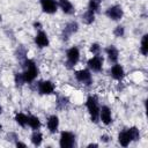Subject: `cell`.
I'll use <instances>...</instances> for the list:
<instances>
[{"mask_svg":"<svg viewBox=\"0 0 148 148\" xmlns=\"http://www.w3.org/2000/svg\"><path fill=\"white\" fill-rule=\"evenodd\" d=\"M22 66L24 67L23 76H24L25 83H32L38 75V68H37L36 62L34 60L27 58L22 61Z\"/></svg>","mask_w":148,"mask_h":148,"instance_id":"6da1fadb","label":"cell"},{"mask_svg":"<svg viewBox=\"0 0 148 148\" xmlns=\"http://www.w3.org/2000/svg\"><path fill=\"white\" fill-rule=\"evenodd\" d=\"M86 106L87 110L90 114V119L92 123L97 124L99 120V105H98V99L96 96L90 95L88 96L87 101H86Z\"/></svg>","mask_w":148,"mask_h":148,"instance_id":"7a4b0ae2","label":"cell"},{"mask_svg":"<svg viewBox=\"0 0 148 148\" xmlns=\"http://www.w3.org/2000/svg\"><path fill=\"white\" fill-rule=\"evenodd\" d=\"M80 60V50L76 46H72L66 51V65L68 68H73Z\"/></svg>","mask_w":148,"mask_h":148,"instance_id":"3957f363","label":"cell"},{"mask_svg":"<svg viewBox=\"0 0 148 148\" xmlns=\"http://www.w3.org/2000/svg\"><path fill=\"white\" fill-rule=\"evenodd\" d=\"M75 145V135L72 132L62 131L59 139V146L61 148H71Z\"/></svg>","mask_w":148,"mask_h":148,"instance_id":"277c9868","label":"cell"},{"mask_svg":"<svg viewBox=\"0 0 148 148\" xmlns=\"http://www.w3.org/2000/svg\"><path fill=\"white\" fill-rule=\"evenodd\" d=\"M75 79L84 84V86H89L92 83V75H91V71L90 69H80L75 72Z\"/></svg>","mask_w":148,"mask_h":148,"instance_id":"5b68a950","label":"cell"},{"mask_svg":"<svg viewBox=\"0 0 148 148\" xmlns=\"http://www.w3.org/2000/svg\"><path fill=\"white\" fill-rule=\"evenodd\" d=\"M105 15L112 21H119V20H121V17L124 15V12H123V8L119 5H113V6L109 7L105 10Z\"/></svg>","mask_w":148,"mask_h":148,"instance_id":"8992f818","label":"cell"},{"mask_svg":"<svg viewBox=\"0 0 148 148\" xmlns=\"http://www.w3.org/2000/svg\"><path fill=\"white\" fill-rule=\"evenodd\" d=\"M54 83L50 80H44V81H40L38 82L37 84V91L40 94V95H50L52 92H54Z\"/></svg>","mask_w":148,"mask_h":148,"instance_id":"52a82bcc","label":"cell"},{"mask_svg":"<svg viewBox=\"0 0 148 148\" xmlns=\"http://www.w3.org/2000/svg\"><path fill=\"white\" fill-rule=\"evenodd\" d=\"M87 65H88V68L90 69V71H92V72H101L102 71V68H103V58L98 54V56H92L89 60H88V62H87Z\"/></svg>","mask_w":148,"mask_h":148,"instance_id":"ba28073f","label":"cell"},{"mask_svg":"<svg viewBox=\"0 0 148 148\" xmlns=\"http://www.w3.org/2000/svg\"><path fill=\"white\" fill-rule=\"evenodd\" d=\"M99 120L104 125H110L112 123V113L111 109L108 105H102L99 106Z\"/></svg>","mask_w":148,"mask_h":148,"instance_id":"9c48e42d","label":"cell"},{"mask_svg":"<svg viewBox=\"0 0 148 148\" xmlns=\"http://www.w3.org/2000/svg\"><path fill=\"white\" fill-rule=\"evenodd\" d=\"M39 2L43 12L46 14H53L58 9V2L56 0H39Z\"/></svg>","mask_w":148,"mask_h":148,"instance_id":"30bf717a","label":"cell"},{"mask_svg":"<svg viewBox=\"0 0 148 148\" xmlns=\"http://www.w3.org/2000/svg\"><path fill=\"white\" fill-rule=\"evenodd\" d=\"M35 43L36 45L39 47V49H44V47H47L49 46V36L45 31L43 30H38L37 34H36V37H35Z\"/></svg>","mask_w":148,"mask_h":148,"instance_id":"8fae6325","label":"cell"},{"mask_svg":"<svg viewBox=\"0 0 148 148\" xmlns=\"http://www.w3.org/2000/svg\"><path fill=\"white\" fill-rule=\"evenodd\" d=\"M110 74H111V76H112L114 80L120 81V80H123V77L125 76V71H124V68H123L121 65H119V64L116 62V64H113V65L111 66Z\"/></svg>","mask_w":148,"mask_h":148,"instance_id":"7c38bea8","label":"cell"},{"mask_svg":"<svg viewBox=\"0 0 148 148\" xmlns=\"http://www.w3.org/2000/svg\"><path fill=\"white\" fill-rule=\"evenodd\" d=\"M77 30H79V24H77V22H75V21H71V22H68V23L65 25L61 36H62V38H66V39H67L71 35L75 34Z\"/></svg>","mask_w":148,"mask_h":148,"instance_id":"4fadbf2b","label":"cell"},{"mask_svg":"<svg viewBox=\"0 0 148 148\" xmlns=\"http://www.w3.org/2000/svg\"><path fill=\"white\" fill-rule=\"evenodd\" d=\"M105 53L108 56V59L110 62L112 64H116L118 61V58H119V51L118 49L114 46V45H109L106 49H105Z\"/></svg>","mask_w":148,"mask_h":148,"instance_id":"5bb4252c","label":"cell"},{"mask_svg":"<svg viewBox=\"0 0 148 148\" xmlns=\"http://www.w3.org/2000/svg\"><path fill=\"white\" fill-rule=\"evenodd\" d=\"M58 7H60V9L67 15H73L75 13V8L69 0H59Z\"/></svg>","mask_w":148,"mask_h":148,"instance_id":"9a60e30c","label":"cell"},{"mask_svg":"<svg viewBox=\"0 0 148 148\" xmlns=\"http://www.w3.org/2000/svg\"><path fill=\"white\" fill-rule=\"evenodd\" d=\"M46 127L51 133H56L59 127V118L56 114H52L46 120Z\"/></svg>","mask_w":148,"mask_h":148,"instance_id":"2e32d148","label":"cell"},{"mask_svg":"<svg viewBox=\"0 0 148 148\" xmlns=\"http://www.w3.org/2000/svg\"><path fill=\"white\" fill-rule=\"evenodd\" d=\"M131 138H130V134L127 132V130L125 131H121L119 134H118V142L120 143V146L123 147H127L130 143H131Z\"/></svg>","mask_w":148,"mask_h":148,"instance_id":"e0dca14e","label":"cell"},{"mask_svg":"<svg viewBox=\"0 0 148 148\" xmlns=\"http://www.w3.org/2000/svg\"><path fill=\"white\" fill-rule=\"evenodd\" d=\"M81 18H82V22H83L84 24H91V23L95 21V12H92V10H90V9H87V10L82 14Z\"/></svg>","mask_w":148,"mask_h":148,"instance_id":"ac0fdd59","label":"cell"},{"mask_svg":"<svg viewBox=\"0 0 148 148\" xmlns=\"http://www.w3.org/2000/svg\"><path fill=\"white\" fill-rule=\"evenodd\" d=\"M68 104H69V99H68L66 96L60 95V96L57 97V101H56V106H57V109H59V110H64V109L67 108Z\"/></svg>","mask_w":148,"mask_h":148,"instance_id":"d6986e66","label":"cell"},{"mask_svg":"<svg viewBox=\"0 0 148 148\" xmlns=\"http://www.w3.org/2000/svg\"><path fill=\"white\" fill-rule=\"evenodd\" d=\"M27 125L30 128H32L34 131L35 130H39V127H40V120L36 116H28V124Z\"/></svg>","mask_w":148,"mask_h":148,"instance_id":"ffe728a7","label":"cell"},{"mask_svg":"<svg viewBox=\"0 0 148 148\" xmlns=\"http://www.w3.org/2000/svg\"><path fill=\"white\" fill-rule=\"evenodd\" d=\"M30 140H31L34 146H40V143L43 141V135H42V133L38 130H35L34 133L30 136Z\"/></svg>","mask_w":148,"mask_h":148,"instance_id":"44dd1931","label":"cell"},{"mask_svg":"<svg viewBox=\"0 0 148 148\" xmlns=\"http://www.w3.org/2000/svg\"><path fill=\"white\" fill-rule=\"evenodd\" d=\"M15 121H16V124H18L21 127H25L27 124H28V116H27L25 113H22V112L16 113V116H15Z\"/></svg>","mask_w":148,"mask_h":148,"instance_id":"7402d4cb","label":"cell"},{"mask_svg":"<svg viewBox=\"0 0 148 148\" xmlns=\"http://www.w3.org/2000/svg\"><path fill=\"white\" fill-rule=\"evenodd\" d=\"M127 132H128L130 138H131L132 141H138V140H140V131H139L138 127H135V126L130 127V128L127 130Z\"/></svg>","mask_w":148,"mask_h":148,"instance_id":"603a6c76","label":"cell"},{"mask_svg":"<svg viewBox=\"0 0 148 148\" xmlns=\"http://www.w3.org/2000/svg\"><path fill=\"white\" fill-rule=\"evenodd\" d=\"M140 52L142 53V56H147L148 53V35H143L142 39H141V46H140Z\"/></svg>","mask_w":148,"mask_h":148,"instance_id":"cb8c5ba5","label":"cell"},{"mask_svg":"<svg viewBox=\"0 0 148 148\" xmlns=\"http://www.w3.org/2000/svg\"><path fill=\"white\" fill-rule=\"evenodd\" d=\"M102 5V0H89L88 2V9L92 10V12H98Z\"/></svg>","mask_w":148,"mask_h":148,"instance_id":"d4e9b609","label":"cell"},{"mask_svg":"<svg viewBox=\"0 0 148 148\" xmlns=\"http://www.w3.org/2000/svg\"><path fill=\"white\" fill-rule=\"evenodd\" d=\"M14 82H15L16 87H22V86L25 83V80H24L23 73H16V74H15V76H14Z\"/></svg>","mask_w":148,"mask_h":148,"instance_id":"484cf974","label":"cell"},{"mask_svg":"<svg viewBox=\"0 0 148 148\" xmlns=\"http://www.w3.org/2000/svg\"><path fill=\"white\" fill-rule=\"evenodd\" d=\"M113 35H114L116 37H123V36L125 35V29H124V27H123V25H117V27L114 28V30H113Z\"/></svg>","mask_w":148,"mask_h":148,"instance_id":"4316f807","label":"cell"},{"mask_svg":"<svg viewBox=\"0 0 148 148\" xmlns=\"http://www.w3.org/2000/svg\"><path fill=\"white\" fill-rule=\"evenodd\" d=\"M90 52L92 53V56H98L101 53V46H99V44H97V43L91 44L90 45Z\"/></svg>","mask_w":148,"mask_h":148,"instance_id":"83f0119b","label":"cell"},{"mask_svg":"<svg viewBox=\"0 0 148 148\" xmlns=\"http://www.w3.org/2000/svg\"><path fill=\"white\" fill-rule=\"evenodd\" d=\"M27 50L24 49V47H18V50H17V58L20 59V60H24V59H27Z\"/></svg>","mask_w":148,"mask_h":148,"instance_id":"f1b7e54d","label":"cell"},{"mask_svg":"<svg viewBox=\"0 0 148 148\" xmlns=\"http://www.w3.org/2000/svg\"><path fill=\"white\" fill-rule=\"evenodd\" d=\"M7 140L8 141H13V142H16L18 140V135L15 133V132H9L7 134Z\"/></svg>","mask_w":148,"mask_h":148,"instance_id":"f546056e","label":"cell"},{"mask_svg":"<svg viewBox=\"0 0 148 148\" xmlns=\"http://www.w3.org/2000/svg\"><path fill=\"white\" fill-rule=\"evenodd\" d=\"M34 28H35L36 30H42V24H40V22H35V23H34Z\"/></svg>","mask_w":148,"mask_h":148,"instance_id":"4dcf8cb0","label":"cell"},{"mask_svg":"<svg viewBox=\"0 0 148 148\" xmlns=\"http://www.w3.org/2000/svg\"><path fill=\"white\" fill-rule=\"evenodd\" d=\"M109 139H110V138H109L108 135H102V136H101V140H102L103 142H108Z\"/></svg>","mask_w":148,"mask_h":148,"instance_id":"1f68e13d","label":"cell"},{"mask_svg":"<svg viewBox=\"0 0 148 148\" xmlns=\"http://www.w3.org/2000/svg\"><path fill=\"white\" fill-rule=\"evenodd\" d=\"M15 146H16V147H25V143L20 142V141H16V142H15Z\"/></svg>","mask_w":148,"mask_h":148,"instance_id":"d6a6232c","label":"cell"},{"mask_svg":"<svg viewBox=\"0 0 148 148\" xmlns=\"http://www.w3.org/2000/svg\"><path fill=\"white\" fill-rule=\"evenodd\" d=\"M88 147H98V145H96V143H90V145H88Z\"/></svg>","mask_w":148,"mask_h":148,"instance_id":"836d02e7","label":"cell"},{"mask_svg":"<svg viewBox=\"0 0 148 148\" xmlns=\"http://www.w3.org/2000/svg\"><path fill=\"white\" fill-rule=\"evenodd\" d=\"M1 113H2V106L0 105V114H1Z\"/></svg>","mask_w":148,"mask_h":148,"instance_id":"e575fe53","label":"cell"}]
</instances>
